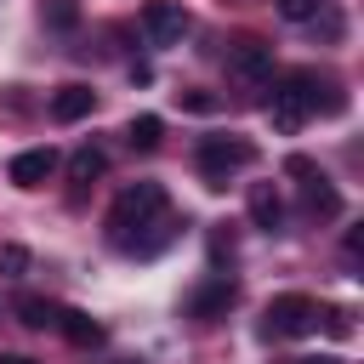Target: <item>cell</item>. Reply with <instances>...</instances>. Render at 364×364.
<instances>
[{
    "label": "cell",
    "instance_id": "cell-2",
    "mask_svg": "<svg viewBox=\"0 0 364 364\" xmlns=\"http://www.w3.org/2000/svg\"><path fill=\"white\" fill-rule=\"evenodd\" d=\"M159 210H165V188H159V182H131V188L114 199V210H108V239L125 250V245L136 239V228H148Z\"/></svg>",
    "mask_w": 364,
    "mask_h": 364
},
{
    "label": "cell",
    "instance_id": "cell-13",
    "mask_svg": "<svg viewBox=\"0 0 364 364\" xmlns=\"http://www.w3.org/2000/svg\"><path fill=\"white\" fill-rule=\"evenodd\" d=\"M17 318H23L28 330H57V307H51L46 296H17Z\"/></svg>",
    "mask_w": 364,
    "mask_h": 364
},
{
    "label": "cell",
    "instance_id": "cell-15",
    "mask_svg": "<svg viewBox=\"0 0 364 364\" xmlns=\"http://www.w3.org/2000/svg\"><path fill=\"white\" fill-rule=\"evenodd\" d=\"M102 165H108V159H102V154H97V148H80V154H74V159H68V176H74V182H80V188H85V182H91V176H102Z\"/></svg>",
    "mask_w": 364,
    "mask_h": 364
},
{
    "label": "cell",
    "instance_id": "cell-7",
    "mask_svg": "<svg viewBox=\"0 0 364 364\" xmlns=\"http://www.w3.org/2000/svg\"><path fill=\"white\" fill-rule=\"evenodd\" d=\"M233 284L228 279H210V284H199L193 296H188V318H199V324H210V318H222L228 307H233Z\"/></svg>",
    "mask_w": 364,
    "mask_h": 364
},
{
    "label": "cell",
    "instance_id": "cell-14",
    "mask_svg": "<svg viewBox=\"0 0 364 364\" xmlns=\"http://www.w3.org/2000/svg\"><path fill=\"white\" fill-rule=\"evenodd\" d=\"M159 136H165V119H159V114H136V119H131V131H125V142H131V148H142V154H148V148H159Z\"/></svg>",
    "mask_w": 364,
    "mask_h": 364
},
{
    "label": "cell",
    "instance_id": "cell-4",
    "mask_svg": "<svg viewBox=\"0 0 364 364\" xmlns=\"http://www.w3.org/2000/svg\"><path fill=\"white\" fill-rule=\"evenodd\" d=\"M267 324V336H307L313 324H318V307H313V296H301V290H284V296H273L267 301V313H262Z\"/></svg>",
    "mask_w": 364,
    "mask_h": 364
},
{
    "label": "cell",
    "instance_id": "cell-23",
    "mask_svg": "<svg viewBox=\"0 0 364 364\" xmlns=\"http://www.w3.org/2000/svg\"><path fill=\"white\" fill-rule=\"evenodd\" d=\"M301 364H341V358H301Z\"/></svg>",
    "mask_w": 364,
    "mask_h": 364
},
{
    "label": "cell",
    "instance_id": "cell-17",
    "mask_svg": "<svg viewBox=\"0 0 364 364\" xmlns=\"http://www.w3.org/2000/svg\"><path fill=\"white\" fill-rule=\"evenodd\" d=\"M28 273V250L23 245H0V279H23Z\"/></svg>",
    "mask_w": 364,
    "mask_h": 364
},
{
    "label": "cell",
    "instance_id": "cell-19",
    "mask_svg": "<svg viewBox=\"0 0 364 364\" xmlns=\"http://www.w3.org/2000/svg\"><path fill=\"white\" fill-rule=\"evenodd\" d=\"M182 97V108H193V114H210L216 108V97H205V91H176Z\"/></svg>",
    "mask_w": 364,
    "mask_h": 364
},
{
    "label": "cell",
    "instance_id": "cell-22",
    "mask_svg": "<svg viewBox=\"0 0 364 364\" xmlns=\"http://www.w3.org/2000/svg\"><path fill=\"white\" fill-rule=\"evenodd\" d=\"M0 364H34V358H23V353H6V358H0Z\"/></svg>",
    "mask_w": 364,
    "mask_h": 364
},
{
    "label": "cell",
    "instance_id": "cell-11",
    "mask_svg": "<svg viewBox=\"0 0 364 364\" xmlns=\"http://www.w3.org/2000/svg\"><path fill=\"white\" fill-rule=\"evenodd\" d=\"M250 222H256L262 233H279V222H284V199H279L267 182L250 188Z\"/></svg>",
    "mask_w": 364,
    "mask_h": 364
},
{
    "label": "cell",
    "instance_id": "cell-12",
    "mask_svg": "<svg viewBox=\"0 0 364 364\" xmlns=\"http://www.w3.org/2000/svg\"><path fill=\"white\" fill-rule=\"evenodd\" d=\"M307 216H318V222L341 216V193H336L324 176H307Z\"/></svg>",
    "mask_w": 364,
    "mask_h": 364
},
{
    "label": "cell",
    "instance_id": "cell-5",
    "mask_svg": "<svg viewBox=\"0 0 364 364\" xmlns=\"http://www.w3.org/2000/svg\"><path fill=\"white\" fill-rule=\"evenodd\" d=\"M136 23H142V40H148V46H176V40L188 34V23H193V17H188V6H182V0H148Z\"/></svg>",
    "mask_w": 364,
    "mask_h": 364
},
{
    "label": "cell",
    "instance_id": "cell-8",
    "mask_svg": "<svg viewBox=\"0 0 364 364\" xmlns=\"http://www.w3.org/2000/svg\"><path fill=\"white\" fill-rule=\"evenodd\" d=\"M51 171H57V154H51V148H23V154L11 159V171H6V176H11L17 188H46V176H51Z\"/></svg>",
    "mask_w": 364,
    "mask_h": 364
},
{
    "label": "cell",
    "instance_id": "cell-16",
    "mask_svg": "<svg viewBox=\"0 0 364 364\" xmlns=\"http://www.w3.org/2000/svg\"><path fill=\"white\" fill-rule=\"evenodd\" d=\"M40 17H46L51 28H74V23H80V6H74V0H46Z\"/></svg>",
    "mask_w": 364,
    "mask_h": 364
},
{
    "label": "cell",
    "instance_id": "cell-1",
    "mask_svg": "<svg viewBox=\"0 0 364 364\" xmlns=\"http://www.w3.org/2000/svg\"><path fill=\"white\" fill-rule=\"evenodd\" d=\"M341 114V91L330 85V80H318L313 68H290L279 85H273V102H267V114H273V125L279 131H301V119L307 114Z\"/></svg>",
    "mask_w": 364,
    "mask_h": 364
},
{
    "label": "cell",
    "instance_id": "cell-3",
    "mask_svg": "<svg viewBox=\"0 0 364 364\" xmlns=\"http://www.w3.org/2000/svg\"><path fill=\"white\" fill-rule=\"evenodd\" d=\"M245 165H256V148L245 136H205L199 142V176L210 188H228V176L245 171Z\"/></svg>",
    "mask_w": 364,
    "mask_h": 364
},
{
    "label": "cell",
    "instance_id": "cell-6",
    "mask_svg": "<svg viewBox=\"0 0 364 364\" xmlns=\"http://www.w3.org/2000/svg\"><path fill=\"white\" fill-rule=\"evenodd\" d=\"M267 68H273V46H262V40H250V34L228 46V74H233V80H250V85H256V80H267Z\"/></svg>",
    "mask_w": 364,
    "mask_h": 364
},
{
    "label": "cell",
    "instance_id": "cell-18",
    "mask_svg": "<svg viewBox=\"0 0 364 364\" xmlns=\"http://www.w3.org/2000/svg\"><path fill=\"white\" fill-rule=\"evenodd\" d=\"M318 11H324V0H279V17H290V23H307Z\"/></svg>",
    "mask_w": 364,
    "mask_h": 364
},
{
    "label": "cell",
    "instance_id": "cell-10",
    "mask_svg": "<svg viewBox=\"0 0 364 364\" xmlns=\"http://www.w3.org/2000/svg\"><path fill=\"white\" fill-rule=\"evenodd\" d=\"M57 330H63L74 347H102V336H108V330H102L91 313H80V307H57Z\"/></svg>",
    "mask_w": 364,
    "mask_h": 364
},
{
    "label": "cell",
    "instance_id": "cell-9",
    "mask_svg": "<svg viewBox=\"0 0 364 364\" xmlns=\"http://www.w3.org/2000/svg\"><path fill=\"white\" fill-rule=\"evenodd\" d=\"M91 108H97V91H91V85H57V91H51V119H63V125L85 119Z\"/></svg>",
    "mask_w": 364,
    "mask_h": 364
},
{
    "label": "cell",
    "instance_id": "cell-21",
    "mask_svg": "<svg viewBox=\"0 0 364 364\" xmlns=\"http://www.w3.org/2000/svg\"><path fill=\"white\" fill-rule=\"evenodd\" d=\"M324 324H330V336H353V324H347V313H324Z\"/></svg>",
    "mask_w": 364,
    "mask_h": 364
},
{
    "label": "cell",
    "instance_id": "cell-20",
    "mask_svg": "<svg viewBox=\"0 0 364 364\" xmlns=\"http://www.w3.org/2000/svg\"><path fill=\"white\" fill-rule=\"evenodd\" d=\"M284 171H290V176H301V182H307V176H318V165H313V159H301V154H290V159H284Z\"/></svg>",
    "mask_w": 364,
    "mask_h": 364
}]
</instances>
